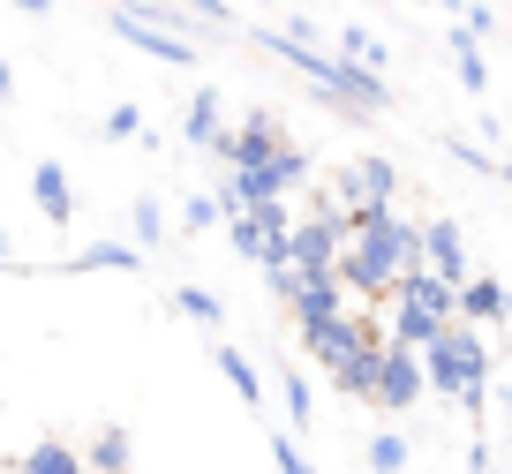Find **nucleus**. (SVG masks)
I'll return each instance as SVG.
<instances>
[{
    "mask_svg": "<svg viewBox=\"0 0 512 474\" xmlns=\"http://www.w3.org/2000/svg\"><path fill=\"white\" fill-rule=\"evenodd\" d=\"M422 392H445V399H460L467 414H482V399H490V347H482L475 324L452 316L445 332L422 347Z\"/></svg>",
    "mask_w": 512,
    "mask_h": 474,
    "instance_id": "f257e3e1",
    "label": "nucleus"
},
{
    "mask_svg": "<svg viewBox=\"0 0 512 474\" xmlns=\"http://www.w3.org/2000/svg\"><path fill=\"white\" fill-rule=\"evenodd\" d=\"M339 249H347V211H339L332 196H317V211L287 226V264L294 271H332Z\"/></svg>",
    "mask_w": 512,
    "mask_h": 474,
    "instance_id": "f03ea898",
    "label": "nucleus"
},
{
    "mask_svg": "<svg viewBox=\"0 0 512 474\" xmlns=\"http://www.w3.org/2000/svg\"><path fill=\"white\" fill-rule=\"evenodd\" d=\"M287 226H294V204H249L226 219V234H234V249L249 256V264H287Z\"/></svg>",
    "mask_w": 512,
    "mask_h": 474,
    "instance_id": "7ed1b4c3",
    "label": "nucleus"
},
{
    "mask_svg": "<svg viewBox=\"0 0 512 474\" xmlns=\"http://www.w3.org/2000/svg\"><path fill=\"white\" fill-rule=\"evenodd\" d=\"M332 204H339V211H362V204H400V166H392V158H377V151L347 158V166L332 174Z\"/></svg>",
    "mask_w": 512,
    "mask_h": 474,
    "instance_id": "20e7f679",
    "label": "nucleus"
},
{
    "mask_svg": "<svg viewBox=\"0 0 512 474\" xmlns=\"http://www.w3.org/2000/svg\"><path fill=\"white\" fill-rule=\"evenodd\" d=\"M211 151L226 158V174H256V166H272V158L287 151V136H279L272 113H249L241 128H219V136H211Z\"/></svg>",
    "mask_w": 512,
    "mask_h": 474,
    "instance_id": "39448f33",
    "label": "nucleus"
},
{
    "mask_svg": "<svg viewBox=\"0 0 512 474\" xmlns=\"http://www.w3.org/2000/svg\"><path fill=\"white\" fill-rule=\"evenodd\" d=\"M377 407H392V414H407L422 399V354H407V347H392L384 339V354H377Z\"/></svg>",
    "mask_w": 512,
    "mask_h": 474,
    "instance_id": "423d86ee",
    "label": "nucleus"
},
{
    "mask_svg": "<svg viewBox=\"0 0 512 474\" xmlns=\"http://www.w3.org/2000/svg\"><path fill=\"white\" fill-rule=\"evenodd\" d=\"M415 241H422V271H430V279H445V286L467 279V241H460V226H452V219H422Z\"/></svg>",
    "mask_w": 512,
    "mask_h": 474,
    "instance_id": "0eeeda50",
    "label": "nucleus"
},
{
    "mask_svg": "<svg viewBox=\"0 0 512 474\" xmlns=\"http://www.w3.org/2000/svg\"><path fill=\"white\" fill-rule=\"evenodd\" d=\"M452 316H460V324H505V316H512L505 279H482V271H467V279L452 286Z\"/></svg>",
    "mask_w": 512,
    "mask_h": 474,
    "instance_id": "6e6552de",
    "label": "nucleus"
},
{
    "mask_svg": "<svg viewBox=\"0 0 512 474\" xmlns=\"http://www.w3.org/2000/svg\"><path fill=\"white\" fill-rule=\"evenodd\" d=\"M31 196H38V211H46L53 226L76 219V181H68L61 158H38V166H31Z\"/></svg>",
    "mask_w": 512,
    "mask_h": 474,
    "instance_id": "1a4fd4ad",
    "label": "nucleus"
},
{
    "mask_svg": "<svg viewBox=\"0 0 512 474\" xmlns=\"http://www.w3.org/2000/svg\"><path fill=\"white\" fill-rule=\"evenodd\" d=\"M392 309H422V316H437V324H452V286L430 279V271H407V279L392 286Z\"/></svg>",
    "mask_w": 512,
    "mask_h": 474,
    "instance_id": "9d476101",
    "label": "nucleus"
},
{
    "mask_svg": "<svg viewBox=\"0 0 512 474\" xmlns=\"http://www.w3.org/2000/svg\"><path fill=\"white\" fill-rule=\"evenodd\" d=\"M113 31H121L128 46H144L151 61H174V68H189V61H196V46H189V38H166V31H151V23L121 16V8H113Z\"/></svg>",
    "mask_w": 512,
    "mask_h": 474,
    "instance_id": "9b49d317",
    "label": "nucleus"
},
{
    "mask_svg": "<svg viewBox=\"0 0 512 474\" xmlns=\"http://www.w3.org/2000/svg\"><path fill=\"white\" fill-rule=\"evenodd\" d=\"M377 354H384V339H362L354 354H339V362H332V384H339L347 399H369V392H377Z\"/></svg>",
    "mask_w": 512,
    "mask_h": 474,
    "instance_id": "f8f14e48",
    "label": "nucleus"
},
{
    "mask_svg": "<svg viewBox=\"0 0 512 474\" xmlns=\"http://www.w3.org/2000/svg\"><path fill=\"white\" fill-rule=\"evenodd\" d=\"M16 474H83V452L61 444V437H38V444H23Z\"/></svg>",
    "mask_w": 512,
    "mask_h": 474,
    "instance_id": "ddd939ff",
    "label": "nucleus"
},
{
    "mask_svg": "<svg viewBox=\"0 0 512 474\" xmlns=\"http://www.w3.org/2000/svg\"><path fill=\"white\" fill-rule=\"evenodd\" d=\"M68 271H144V249L136 241H91V249L68 256Z\"/></svg>",
    "mask_w": 512,
    "mask_h": 474,
    "instance_id": "4468645a",
    "label": "nucleus"
},
{
    "mask_svg": "<svg viewBox=\"0 0 512 474\" xmlns=\"http://www.w3.org/2000/svg\"><path fill=\"white\" fill-rule=\"evenodd\" d=\"M339 61H354V68H369V76H384V38L362 31V23H339Z\"/></svg>",
    "mask_w": 512,
    "mask_h": 474,
    "instance_id": "2eb2a0df",
    "label": "nucleus"
},
{
    "mask_svg": "<svg viewBox=\"0 0 512 474\" xmlns=\"http://www.w3.org/2000/svg\"><path fill=\"white\" fill-rule=\"evenodd\" d=\"M83 474H128V429H98L83 452Z\"/></svg>",
    "mask_w": 512,
    "mask_h": 474,
    "instance_id": "dca6fc26",
    "label": "nucleus"
},
{
    "mask_svg": "<svg viewBox=\"0 0 512 474\" xmlns=\"http://www.w3.org/2000/svg\"><path fill=\"white\" fill-rule=\"evenodd\" d=\"M445 46H452V61H460V91H490V61H482V46H475V38H467V31H452Z\"/></svg>",
    "mask_w": 512,
    "mask_h": 474,
    "instance_id": "f3484780",
    "label": "nucleus"
},
{
    "mask_svg": "<svg viewBox=\"0 0 512 474\" xmlns=\"http://www.w3.org/2000/svg\"><path fill=\"white\" fill-rule=\"evenodd\" d=\"M219 377L234 384V399H241V407H256V399H264V384H256V362H249V354L219 347Z\"/></svg>",
    "mask_w": 512,
    "mask_h": 474,
    "instance_id": "a211bd4d",
    "label": "nucleus"
},
{
    "mask_svg": "<svg viewBox=\"0 0 512 474\" xmlns=\"http://www.w3.org/2000/svg\"><path fill=\"white\" fill-rule=\"evenodd\" d=\"M211 136H219V83H204V91L189 98V143L211 151Z\"/></svg>",
    "mask_w": 512,
    "mask_h": 474,
    "instance_id": "6ab92c4d",
    "label": "nucleus"
},
{
    "mask_svg": "<svg viewBox=\"0 0 512 474\" xmlns=\"http://www.w3.org/2000/svg\"><path fill=\"white\" fill-rule=\"evenodd\" d=\"M128 226H136V249H159V241H166V204H159V196H136V219H128Z\"/></svg>",
    "mask_w": 512,
    "mask_h": 474,
    "instance_id": "aec40b11",
    "label": "nucleus"
},
{
    "mask_svg": "<svg viewBox=\"0 0 512 474\" xmlns=\"http://www.w3.org/2000/svg\"><path fill=\"white\" fill-rule=\"evenodd\" d=\"M279 399H287V429H294V437H302V429H309V414H317V399H309V384L294 377V369H287V377H279Z\"/></svg>",
    "mask_w": 512,
    "mask_h": 474,
    "instance_id": "412c9836",
    "label": "nucleus"
},
{
    "mask_svg": "<svg viewBox=\"0 0 512 474\" xmlns=\"http://www.w3.org/2000/svg\"><path fill=\"white\" fill-rule=\"evenodd\" d=\"M174 309H189V316H204V324H226V301L211 294V286H174Z\"/></svg>",
    "mask_w": 512,
    "mask_h": 474,
    "instance_id": "4be33fe9",
    "label": "nucleus"
},
{
    "mask_svg": "<svg viewBox=\"0 0 512 474\" xmlns=\"http://www.w3.org/2000/svg\"><path fill=\"white\" fill-rule=\"evenodd\" d=\"M272 474H317L302 459V437H294V429H272Z\"/></svg>",
    "mask_w": 512,
    "mask_h": 474,
    "instance_id": "5701e85b",
    "label": "nucleus"
},
{
    "mask_svg": "<svg viewBox=\"0 0 512 474\" xmlns=\"http://www.w3.org/2000/svg\"><path fill=\"white\" fill-rule=\"evenodd\" d=\"M369 467H377V474H400V467H407L400 429H377V437H369Z\"/></svg>",
    "mask_w": 512,
    "mask_h": 474,
    "instance_id": "b1692460",
    "label": "nucleus"
},
{
    "mask_svg": "<svg viewBox=\"0 0 512 474\" xmlns=\"http://www.w3.org/2000/svg\"><path fill=\"white\" fill-rule=\"evenodd\" d=\"M181 226H189V234L219 226V196H181Z\"/></svg>",
    "mask_w": 512,
    "mask_h": 474,
    "instance_id": "393cba45",
    "label": "nucleus"
},
{
    "mask_svg": "<svg viewBox=\"0 0 512 474\" xmlns=\"http://www.w3.org/2000/svg\"><path fill=\"white\" fill-rule=\"evenodd\" d=\"M98 128H106L113 143H128V136H144V113H136V106H113V113H106Z\"/></svg>",
    "mask_w": 512,
    "mask_h": 474,
    "instance_id": "a878e982",
    "label": "nucleus"
},
{
    "mask_svg": "<svg viewBox=\"0 0 512 474\" xmlns=\"http://www.w3.org/2000/svg\"><path fill=\"white\" fill-rule=\"evenodd\" d=\"M452 158H460V166H475V174H497V158L482 151V143H467V136H452Z\"/></svg>",
    "mask_w": 512,
    "mask_h": 474,
    "instance_id": "bb28decb",
    "label": "nucleus"
},
{
    "mask_svg": "<svg viewBox=\"0 0 512 474\" xmlns=\"http://www.w3.org/2000/svg\"><path fill=\"white\" fill-rule=\"evenodd\" d=\"M189 16H211V23H226V0H189Z\"/></svg>",
    "mask_w": 512,
    "mask_h": 474,
    "instance_id": "cd10ccee",
    "label": "nucleus"
},
{
    "mask_svg": "<svg viewBox=\"0 0 512 474\" xmlns=\"http://www.w3.org/2000/svg\"><path fill=\"white\" fill-rule=\"evenodd\" d=\"M8 98H16V68L0 61V106H8Z\"/></svg>",
    "mask_w": 512,
    "mask_h": 474,
    "instance_id": "c85d7f7f",
    "label": "nucleus"
},
{
    "mask_svg": "<svg viewBox=\"0 0 512 474\" xmlns=\"http://www.w3.org/2000/svg\"><path fill=\"white\" fill-rule=\"evenodd\" d=\"M8 8H23V16H46V8H53V0H8Z\"/></svg>",
    "mask_w": 512,
    "mask_h": 474,
    "instance_id": "c756f323",
    "label": "nucleus"
},
{
    "mask_svg": "<svg viewBox=\"0 0 512 474\" xmlns=\"http://www.w3.org/2000/svg\"><path fill=\"white\" fill-rule=\"evenodd\" d=\"M0 264H16V241H8V234H0Z\"/></svg>",
    "mask_w": 512,
    "mask_h": 474,
    "instance_id": "7c9ffc66",
    "label": "nucleus"
},
{
    "mask_svg": "<svg viewBox=\"0 0 512 474\" xmlns=\"http://www.w3.org/2000/svg\"><path fill=\"white\" fill-rule=\"evenodd\" d=\"M497 181H505V189H512V158H497Z\"/></svg>",
    "mask_w": 512,
    "mask_h": 474,
    "instance_id": "2f4dec72",
    "label": "nucleus"
},
{
    "mask_svg": "<svg viewBox=\"0 0 512 474\" xmlns=\"http://www.w3.org/2000/svg\"><path fill=\"white\" fill-rule=\"evenodd\" d=\"M505 294H512V286H505Z\"/></svg>",
    "mask_w": 512,
    "mask_h": 474,
    "instance_id": "473e14b6",
    "label": "nucleus"
}]
</instances>
